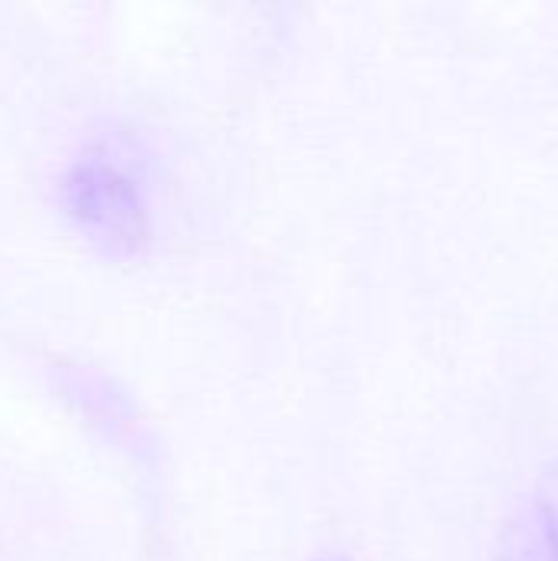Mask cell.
Wrapping results in <instances>:
<instances>
[{
  "label": "cell",
  "mask_w": 558,
  "mask_h": 561,
  "mask_svg": "<svg viewBox=\"0 0 558 561\" xmlns=\"http://www.w3.org/2000/svg\"><path fill=\"white\" fill-rule=\"evenodd\" d=\"M493 561H558V457L516 500L500 529Z\"/></svg>",
  "instance_id": "7a4b0ae2"
},
{
  "label": "cell",
  "mask_w": 558,
  "mask_h": 561,
  "mask_svg": "<svg viewBox=\"0 0 558 561\" xmlns=\"http://www.w3.org/2000/svg\"><path fill=\"white\" fill-rule=\"evenodd\" d=\"M62 204L79 230L105 253L135 256L151 243V201L138 158L112 141H95L66 168Z\"/></svg>",
  "instance_id": "6da1fadb"
},
{
  "label": "cell",
  "mask_w": 558,
  "mask_h": 561,
  "mask_svg": "<svg viewBox=\"0 0 558 561\" xmlns=\"http://www.w3.org/2000/svg\"><path fill=\"white\" fill-rule=\"evenodd\" d=\"M309 561H352L349 556H342V552H322V556H316V559Z\"/></svg>",
  "instance_id": "3957f363"
}]
</instances>
